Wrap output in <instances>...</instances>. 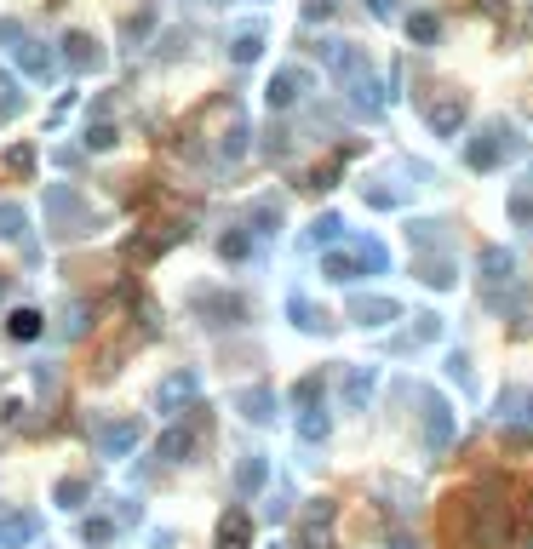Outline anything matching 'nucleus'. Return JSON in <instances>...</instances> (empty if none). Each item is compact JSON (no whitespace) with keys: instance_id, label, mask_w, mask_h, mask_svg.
Wrapping results in <instances>:
<instances>
[{"instance_id":"35","label":"nucleus","mask_w":533,"mask_h":549,"mask_svg":"<svg viewBox=\"0 0 533 549\" xmlns=\"http://www.w3.org/2000/svg\"><path fill=\"white\" fill-rule=\"evenodd\" d=\"M81 544H92V549L115 544V521H109V515H87V521H81Z\"/></svg>"},{"instance_id":"7","label":"nucleus","mask_w":533,"mask_h":549,"mask_svg":"<svg viewBox=\"0 0 533 549\" xmlns=\"http://www.w3.org/2000/svg\"><path fill=\"white\" fill-rule=\"evenodd\" d=\"M310 92V69H275L270 75V87H264V103H270V115H287V109L298 103V97Z\"/></svg>"},{"instance_id":"49","label":"nucleus","mask_w":533,"mask_h":549,"mask_svg":"<svg viewBox=\"0 0 533 549\" xmlns=\"http://www.w3.org/2000/svg\"><path fill=\"white\" fill-rule=\"evenodd\" d=\"M333 6H338V0H305V18L321 23V18H333Z\"/></svg>"},{"instance_id":"4","label":"nucleus","mask_w":533,"mask_h":549,"mask_svg":"<svg viewBox=\"0 0 533 549\" xmlns=\"http://www.w3.org/2000/svg\"><path fill=\"white\" fill-rule=\"evenodd\" d=\"M333 521H338V504H333V498H310V504L298 509L293 544L298 549H333Z\"/></svg>"},{"instance_id":"46","label":"nucleus","mask_w":533,"mask_h":549,"mask_svg":"<svg viewBox=\"0 0 533 549\" xmlns=\"http://www.w3.org/2000/svg\"><path fill=\"white\" fill-rule=\"evenodd\" d=\"M23 41H29V29H23L18 18H0V46H6V52H18Z\"/></svg>"},{"instance_id":"16","label":"nucleus","mask_w":533,"mask_h":549,"mask_svg":"<svg viewBox=\"0 0 533 549\" xmlns=\"http://www.w3.org/2000/svg\"><path fill=\"white\" fill-rule=\"evenodd\" d=\"M344 87H350V103H356L361 115H379V109H384V92H379V75H373V64H367V69H356V75H350Z\"/></svg>"},{"instance_id":"15","label":"nucleus","mask_w":533,"mask_h":549,"mask_svg":"<svg viewBox=\"0 0 533 549\" xmlns=\"http://www.w3.org/2000/svg\"><path fill=\"white\" fill-rule=\"evenodd\" d=\"M196 309L212 315V326H236V321H247V303L229 298V292H196Z\"/></svg>"},{"instance_id":"24","label":"nucleus","mask_w":533,"mask_h":549,"mask_svg":"<svg viewBox=\"0 0 533 549\" xmlns=\"http://www.w3.org/2000/svg\"><path fill=\"white\" fill-rule=\"evenodd\" d=\"M511 275H516V258L505 247H482V280H488V286H511Z\"/></svg>"},{"instance_id":"27","label":"nucleus","mask_w":533,"mask_h":549,"mask_svg":"<svg viewBox=\"0 0 533 549\" xmlns=\"http://www.w3.org/2000/svg\"><path fill=\"white\" fill-rule=\"evenodd\" d=\"M6 332L18 338V344H35V338L46 332V315H41V309H12V315H6Z\"/></svg>"},{"instance_id":"6","label":"nucleus","mask_w":533,"mask_h":549,"mask_svg":"<svg viewBox=\"0 0 533 549\" xmlns=\"http://www.w3.org/2000/svg\"><path fill=\"white\" fill-rule=\"evenodd\" d=\"M465 115H470V97L465 92H442V97H430V103H425V120H430L436 138H459Z\"/></svg>"},{"instance_id":"39","label":"nucleus","mask_w":533,"mask_h":549,"mask_svg":"<svg viewBox=\"0 0 533 549\" xmlns=\"http://www.w3.org/2000/svg\"><path fill=\"white\" fill-rule=\"evenodd\" d=\"M35 172V143H12L6 149V178H29Z\"/></svg>"},{"instance_id":"2","label":"nucleus","mask_w":533,"mask_h":549,"mask_svg":"<svg viewBox=\"0 0 533 549\" xmlns=\"http://www.w3.org/2000/svg\"><path fill=\"white\" fill-rule=\"evenodd\" d=\"M511 155H522V138H516V126H505V120H488L476 138H465V166L470 172H493V166L511 161Z\"/></svg>"},{"instance_id":"3","label":"nucleus","mask_w":533,"mask_h":549,"mask_svg":"<svg viewBox=\"0 0 533 549\" xmlns=\"http://www.w3.org/2000/svg\"><path fill=\"white\" fill-rule=\"evenodd\" d=\"M138 441H143V418H138V412H120V418H98V423H92V446H98L104 458H127Z\"/></svg>"},{"instance_id":"21","label":"nucleus","mask_w":533,"mask_h":549,"mask_svg":"<svg viewBox=\"0 0 533 549\" xmlns=\"http://www.w3.org/2000/svg\"><path fill=\"white\" fill-rule=\"evenodd\" d=\"M12 57H18V69H23V75H35V80H52L58 75V57L46 52V46H35V41H23Z\"/></svg>"},{"instance_id":"20","label":"nucleus","mask_w":533,"mask_h":549,"mask_svg":"<svg viewBox=\"0 0 533 549\" xmlns=\"http://www.w3.org/2000/svg\"><path fill=\"white\" fill-rule=\"evenodd\" d=\"M189 235V229H178V224H161V229H155V235H143V240H132V258H138V263H150V258H161V252L166 247H173V240H184Z\"/></svg>"},{"instance_id":"26","label":"nucleus","mask_w":533,"mask_h":549,"mask_svg":"<svg viewBox=\"0 0 533 549\" xmlns=\"http://www.w3.org/2000/svg\"><path fill=\"white\" fill-rule=\"evenodd\" d=\"M327 435H333V418H327L321 407H298V441H305V446H321Z\"/></svg>"},{"instance_id":"38","label":"nucleus","mask_w":533,"mask_h":549,"mask_svg":"<svg viewBox=\"0 0 533 549\" xmlns=\"http://www.w3.org/2000/svg\"><path fill=\"white\" fill-rule=\"evenodd\" d=\"M505 212H511V224H516V229H533V189H511Z\"/></svg>"},{"instance_id":"41","label":"nucleus","mask_w":533,"mask_h":549,"mask_svg":"<svg viewBox=\"0 0 533 549\" xmlns=\"http://www.w3.org/2000/svg\"><path fill=\"white\" fill-rule=\"evenodd\" d=\"M18 109H23V87L6 75V69H0V120H12Z\"/></svg>"},{"instance_id":"33","label":"nucleus","mask_w":533,"mask_h":549,"mask_svg":"<svg viewBox=\"0 0 533 549\" xmlns=\"http://www.w3.org/2000/svg\"><path fill=\"white\" fill-rule=\"evenodd\" d=\"M247 252H252V235H247V229H229V235H218V258H224V263H241V258H247Z\"/></svg>"},{"instance_id":"43","label":"nucleus","mask_w":533,"mask_h":549,"mask_svg":"<svg viewBox=\"0 0 533 549\" xmlns=\"http://www.w3.org/2000/svg\"><path fill=\"white\" fill-rule=\"evenodd\" d=\"M120 143V132L109 126V120H98V126H87V149H98V155H109Z\"/></svg>"},{"instance_id":"28","label":"nucleus","mask_w":533,"mask_h":549,"mask_svg":"<svg viewBox=\"0 0 533 549\" xmlns=\"http://www.w3.org/2000/svg\"><path fill=\"white\" fill-rule=\"evenodd\" d=\"M282 201H252L247 206V224H252V235H275V229H282Z\"/></svg>"},{"instance_id":"12","label":"nucleus","mask_w":533,"mask_h":549,"mask_svg":"<svg viewBox=\"0 0 533 549\" xmlns=\"http://www.w3.org/2000/svg\"><path fill=\"white\" fill-rule=\"evenodd\" d=\"M275 407H282V400H275L270 384H247V389H236V412H241L247 423H275Z\"/></svg>"},{"instance_id":"11","label":"nucleus","mask_w":533,"mask_h":549,"mask_svg":"<svg viewBox=\"0 0 533 549\" xmlns=\"http://www.w3.org/2000/svg\"><path fill=\"white\" fill-rule=\"evenodd\" d=\"M413 275L425 280V286H436V292H447V286H459V263L447 258L442 247L436 252H413Z\"/></svg>"},{"instance_id":"45","label":"nucleus","mask_w":533,"mask_h":549,"mask_svg":"<svg viewBox=\"0 0 533 549\" xmlns=\"http://www.w3.org/2000/svg\"><path fill=\"white\" fill-rule=\"evenodd\" d=\"M218 155H224V161H241V155H247V126H229V138L218 143Z\"/></svg>"},{"instance_id":"34","label":"nucleus","mask_w":533,"mask_h":549,"mask_svg":"<svg viewBox=\"0 0 533 549\" xmlns=\"http://www.w3.org/2000/svg\"><path fill=\"white\" fill-rule=\"evenodd\" d=\"M407 240H413V252H436L442 247V224H436V217H419V224H407Z\"/></svg>"},{"instance_id":"23","label":"nucleus","mask_w":533,"mask_h":549,"mask_svg":"<svg viewBox=\"0 0 533 549\" xmlns=\"http://www.w3.org/2000/svg\"><path fill=\"white\" fill-rule=\"evenodd\" d=\"M321 275H327V280H338V286H350V280H361L367 270H361L356 252H333V247H327V252H321Z\"/></svg>"},{"instance_id":"19","label":"nucleus","mask_w":533,"mask_h":549,"mask_svg":"<svg viewBox=\"0 0 533 549\" xmlns=\"http://www.w3.org/2000/svg\"><path fill=\"white\" fill-rule=\"evenodd\" d=\"M218 549H252L247 509H224V521H218Z\"/></svg>"},{"instance_id":"10","label":"nucleus","mask_w":533,"mask_h":549,"mask_svg":"<svg viewBox=\"0 0 533 549\" xmlns=\"http://www.w3.org/2000/svg\"><path fill=\"white\" fill-rule=\"evenodd\" d=\"M350 321L356 326H390V321H402V303L396 298H379V292H356V298H350Z\"/></svg>"},{"instance_id":"9","label":"nucleus","mask_w":533,"mask_h":549,"mask_svg":"<svg viewBox=\"0 0 533 549\" xmlns=\"http://www.w3.org/2000/svg\"><path fill=\"white\" fill-rule=\"evenodd\" d=\"M201 395V377L196 372H173L161 389H155V412H166V418H178V412L189 407V400Z\"/></svg>"},{"instance_id":"37","label":"nucleus","mask_w":533,"mask_h":549,"mask_svg":"<svg viewBox=\"0 0 533 549\" xmlns=\"http://www.w3.org/2000/svg\"><path fill=\"white\" fill-rule=\"evenodd\" d=\"M338 235H344V217L338 212H321L316 224H310V247H333Z\"/></svg>"},{"instance_id":"42","label":"nucleus","mask_w":533,"mask_h":549,"mask_svg":"<svg viewBox=\"0 0 533 549\" xmlns=\"http://www.w3.org/2000/svg\"><path fill=\"white\" fill-rule=\"evenodd\" d=\"M150 34H155V6L132 11V18H127V41H132V46H143V41H150Z\"/></svg>"},{"instance_id":"40","label":"nucleus","mask_w":533,"mask_h":549,"mask_svg":"<svg viewBox=\"0 0 533 549\" xmlns=\"http://www.w3.org/2000/svg\"><path fill=\"white\" fill-rule=\"evenodd\" d=\"M361 201H367L373 212H396V206H402V194L384 189V183H361Z\"/></svg>"},{"instance_id":"52","label":"nucleus","mask_w":533,"mask_h":549,"mask_svg":"<svg viewBox=\"0 0 533 549\" xmlns=\"http://www.w3.org/2000/svg\"><path fill=\"white\" fill-rule=\"evenodd\" d=\"M390 549H419V544H413V538H396V544H390Z\"/></svg>"},{"instance_id":"5","label":"nucleus","mask_w":533,"mask_h":549,"mask_svg":"<svg viewBox=\"0 0 533 549\" xmlns=\"http://www.w3.org/2000/svg\"><path fill=\"white\" fill-rule=\"evenodd\" d=\"M419 423H425V453L430 458H442L447 446H453V407H447L442 395H436V389H419Z\"/></svg>"},{"instance_id":"50","label":"nucleus","mask_w":533,"mask_h":549,"mask_svg":"<svg viewBox=\"0 0 533 549\" xmlns=\"http://www.w3.org/2000/svg\"><path fill=\"white\" fill-rule=\"evenodd\" d=\"M367 6H373V18H396V6H390V0H367Z\"/></svg>"},{"instance_id":"30","label":"nucleus","mask_w":533,"mask_h":549,"mask_svg":"<svg viewBox=\"0 0 533 549\" xmlns=\"http://www.w3.org/2000/svg\"><path fill=\"white\" fill-rule=\"evenodd\" d=\"M407 41H413V46H436V41H442V18H436V11H413V18H407Z\"/></svg>"},{"instance_id":"31","label":"nucleus","mask_w":533,"mask_h":549,"mask_svg":"<svg viewBox=\"0 0 533 549\" xmlns=\"http://www.w3.org/2000/svg\"><path fill=\"white\" fill-rule=\"evenodd\" d=\"M0 240H18V247H29V217H23V206H0Z\"/></svg>"},{"instance_id":"25","label":"nucleus","mask_w":533,"mask_h":549,"mask_svg":"<svg viewBox=\"0 0 533 549\" xmlns=\"http://www.w3.org/2000/svg\"><path fill=\"white\" fill-rule=\"evenodd\" d=\"M287 315H293L298 332H327V309H316L305 292H293V298H287Z\"/></svg>"},{"instance_id":"51","label":"nucleus","mask_w":533,"mask_h":549,"mask_svg":"<svg viewBox=\"0 0 533 549\" xmlns=\"http://www.w3.org/2000/svg\"><path fill=\"white\" fill-rule=\"evenodd\" d=\"M522 549H533V521H528V527H522Z\"/></svg>"},{"instance_id":"22","label":"nucleus","mask_w":533,"mask_h":549,"mask_svg":"<svg viewBox=\"0 0 533 549\" xmlns=\"http://www.w3.org/2000/svg\"><path fill=\"white\" fill-rule=\"evenodd\" d=\"M189 453H196V430H184V423H173V430L155 441V458L161 463H184Z\"/></svg>"},{"instance_id":"8","label":"nucleus","mask_w":533,"mask_h":549,"mask_svg":"<svg viewBox=\"0 0 533 549\" xmlns=\"http://www.w3.org/2000/svg\"><path fill=\"white\" fill-rule=\"evenodd\" d=\"M64 64L75 69V75H98V69L109 64V52L92 41L87 29H69V34H64Z\"/></svg>"},{"instance_id":"32","label":"nucleus","mask_w":533,"mask_h":549,"mask_svg":"<svg viewBox=\"0 0 533 549\" xmlns=\"http://www.w3.org/2000/svg\"><path fill=\"white\" fill-rule=\"evenodd\" d=\"M264 57V34L259 29H241L236 41H229V64H259Z\"/></svg>"},{"instance_id":"14","label":"nucleus","mask_w":533,"mask_h":549,"mask_svg":"<svg viewBox=\"0 0 533 549\" xmlns=\"http://www.w3.org/2000/svg\"><path fill=\"white\" fill-rule=\"evenodd\" d=\"M321 64L333 69L338 80H350L356 69H367V52H361V46H350V41H321Z\"/></svg>"},{"instance_id":"44","label":"nucleus","mask_w":533,"mask_h":549,"mask_svg":"<svg viewBox=\"0 0 533 549\" xmlns=\"http://www.w3.org/2000/svg\"><path fill=\"white\" fill-rule=\"evenodd\" d=\"M413 344H430V338H442V315H436V309H425V315H413Z\"/></svg>"},{"instance_id":"13","label":"nucleus","mask_w":533,"mask_h":549,"mask_svg":"<svg viewBox=\"0 0 533 549\" xmlns=\"http://www.w3.org/2000/svg\"><path fill=\"white\" fill-rule=\"evenodd\" d=\"M41 538V515H29V509H6L0 515V549H29Z\"/></svg>"},{"instance_id":"48","label":"nucleus","mask_w":533,"mask_h":549,"mask_svg":"<svg viewBox=\"0 0 533 549\" xmlns=\"http://www.w3.org/2000/svg\"><path fill=\"white\" fill-rule=\"evenodd\" d=\"M447 377H459V384L470 389V355H465V349H453V355H447Z\"/></svg>"},{"instance_id":"17","label":"nucleus","mask_w":533,"mask_h":549,"mask_svg":"<svg viewBox=\"0 0 533 549\" xmlns=\"http://www.w3.org/2000/svg\"><path fill=\"white\" fill-rule=\"evenodd\" d=\"M373 389H379V366H350L344 372V407L361 412L373 400Z\"/></svg>"},{"instance_id":"36","label":"nucleus","mask_w":533,"mask_h":549,"mask_svg":"<svg viewBox=\"0 0 533 549\" xmlns=\"http://www.w3.org/2000/svg\"><path fill=\"white\" fill-rule=\"evenodd\" d=\"M87 492H92V486L87 481H81V475H64V481H58V509H81V504H87Z\"/></svg>"},{"instance_id":"53","label":"nucleus","mask_w":533,"mask_h":549,"mask_svg":"<svg viewBox=\"0 0 533 549\" xmlns=\"http://www.w3.org/2000/svg\"><path fill=\"white\" fill-rule=\"evenodd\" d=\"M528 418H533V395H528Z\"/></svg>"},{"instance_id":"18","label":"nucleus","mask_w":533,"mask_h":549,"mask_svg":"<svg viewBox=\"0 0 533 549\" xmlns=\"http://www.w3.org/2000/svg\"><path fill=\"white\" fill-rule=\"evenodd\" d=\"M264 486H270V458L247 453V458L236 463V492H241V498H259Z\"/></svg>"},{"instance_id":"1","label":"nucleus","mask_w":533,"mask_h":549,"mask_svg":"<svg viewBox=\"0 0 533 549\" xmlns=\"http://www.w3.org/2000/svg\"><path fill=\"white\" fill-rule=\"evenodd\" d=\"M41 206H46V235H52V240H81V235H92V229L104 224V217L81 201L75 183H46Z\"/></svg>"},{"instance_id":"29","label":"nucleus","mask_w":533,"mask_h":549,"mask_svg":"<svg viewBox=\"0 0 533 549\" xmlns=\"http://www.w3.org/2000/svg\"><path fill=\"white\" fill-rule=\"evenodd\" d=\"M350 252H356V258H361V270H367V275H384V270H390V247H384V240H356V247H350Z\"/></svg>"},{"instance_id":"47","label":"nucleus","mask_w":533,"mask_h":549,"mask_svg":"<svg viewBox=\"0 0 533 549\" xmlns=\"http://www.w3.org/2000/svg\"><path fill=\"white\" fill-rule=\"evenodd\" d=\"M293 400H298V407H316V400H321V377L316 372L298 377V384H293Z\"/></svg>"}]
</instances>
